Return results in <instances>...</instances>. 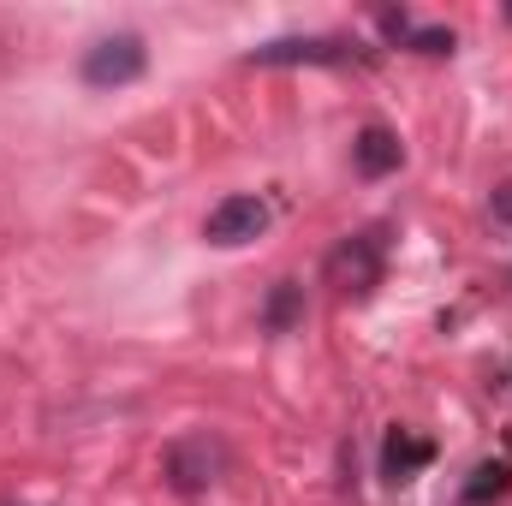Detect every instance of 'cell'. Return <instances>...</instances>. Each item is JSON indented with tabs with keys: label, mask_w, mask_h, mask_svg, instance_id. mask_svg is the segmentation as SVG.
Listing matches in <instances>:
<instances>
[{
	"label": "cell",
	"mask_w": 512,
	"mask_h": 506,
	"mask_svg": "<svg viewBox=\"0 0 512 506\" xmlns=\"http://www.w3.org/2000/svg\"><path fill=\"white\" fill-rule=\"evenodd\" d=\"M221 477H227V447H221L209 429L179 435V441L167 447V483H173L179 495H209Z\"/></svg>",
	"instance_id": "obj_1"
},
{
	"label": "cell",
	"mask_w": 512,
	"mask_h": 506,
	"mask_svg": "<svg viewBox=\"0 0 512 506\" xmlns=\"http://www.w3.org/2000/svg\"><path fill=\"white\" fill-rule=\"evenodd\" d=\"M143 66H149V54H143V36H102L90 54H84V84L90 90H120V84H137L143 78Z\"/></svg>",
	"instance_id": "obj_2"
},
{
	"label": "cell",
	"mask_w": 512,
	"mask_h": 506,
	"mask_svg": "<svg viewBox=\"0 0 512 506\" xmlns=\"http://www.w3.org/2000/svg\"><path fill=\"white\" fill-rule=\"evenodd\" d=\"M262 233H268V203L262 197H221L209 209V227H203V239L221 245V251H239V245H251Z\"/></svg>",
	"instance_id": "obj_3"
},
{
	"label": "cell",
	"mask_w": 512,
	"mask_h": 506,
	"mask_svg": "<svg viewBox=\"0 0 512 506\" xmlns=\"http://www.w3.org/2000/svg\"><path fill=\"white\" fill-rule=\"evenodd\" d=\"M376 280H382V245H376L370 233L346 239L340 251L328 256V286H334V292H346V298H364Z\"/></svg>",
	"instance_id": "obj_4"
},
{
	"label": "cell",
	"mask_w": 512,
	"mask_h": 506,
	"mask_svg": "<svg viewBox=\"0 0 512 506\" xmlns=\"http://www.w3.org/2000/svg\"><path fill=\"white\" fill-rule=\"evenodd\" d=\"M334 60H346L340 36H280L251 48V66H334Z\"/></svg>",
	"instance_id": "obj_5"
},
{
	"label": "cell",
	"mask_w": 512,
	"mask_h": 506,
	"mask_svg": "<svg viewBox=\"0 0 512 506\" xmlns=\"http://www.w3.org/2000/svg\"><path fill=\"white\" fill-rule=\"evenodd\" d=\"M352 161H358V173H370V179H382V173H393L399 161H405V149H399V137L382 126L358 131V143H352Z\"/></svg>",
	"instance_id": "obj_6"
},
{
	"label": "cell",
	"mask_w": 512,
	"mask_h": 506,
	"mask_svg": "<svg viewBox=\"0 0 512 506\" xmlns=\"http://www.w3.org/2000/svg\"><path fill=\"white\" fill-rule=\"evenodd\" d=\"M292 316H298V286H292V280H280V286H274V298H268V328L280 334Z\"/></svg>",
	"instance_id": "obj_7"
},
{
	"label": "cell",
	"mask_w": 512,
	"mask_h": 506,
	"mask_svg": "<svg viewBox=\"0 0 512 506\" xmlns=\"http://www.w3.org/2000/svg\"><path fill=\"white\" fill-rule=\"evenodd\" d=\"M495 215H501V221H512V185H501V191H495Z\"/></svg>",
	"instance_id": "obj_8"
}]
</instances>
